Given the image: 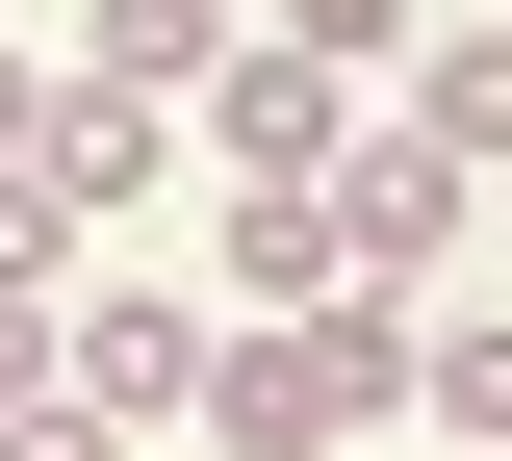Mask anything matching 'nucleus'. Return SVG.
Listing matches in <instances>:
<instances>
[{
    "label": "nucleus",
    "instance_id": "nucleus-12",
    "mask_svg": "<svg viewBox=\"0 0 512 461\" xmlns=\"http://www.w3.org/2000/svg\"><path fill=\"white\" fill-rule=\"evenodd\" d=\"M487 461H512V436H487Z\"/></svg>",
    "mask_w": 512,
    "mask_h": 461
},
{
    "label": "nucleus",
    "instance_id": "nucleus-8",
    "mask_svg": "<svg viewBox=\"0 0 512 461\" xmlns=\"http://www.w3.org/2000/svg\"><path fill=\"white\" fill-rule=\"evenodd\" d=\"M410 129H436L461 180H512V26H436V52H410Z\"/></svg>",
    "mask_w": 512,
    "mask_h": 461
},
{
    "label": "nucleus",
    "instance_id": "nucleus-5",
    "mask_svg": "<svg viewBox=\"0 0 512 461\" xmlns=\"http://www.w3.org/2000/svg\"><path fill=\"white\" fill-rule=\"evenodd\" d=\"M154 180H180V103H128V77L52 52V205H154Z\"/></svg>",
    "mask_w": 512,
    "mask_h": 461
},
{
    "label": "nucleus",
    "instance_id": "nucleus-10",
    "mask_svg": "<svg viewBox=\"0 0 512 461\" xmlns=\"http://www.w3.org/2000/svg\"><path fill=\"white\" fill-rule=\"evenodd\" d=\"M0 205H52V52H0Z\"/></svg>",
    "mask_w": 512,
    "mask_h": 461
},
{
    "label": "nucleus",
    "instance_id": "nucleus-9",
    "mask_svg": "<svg viewBox=\"0 0 512 461\" xmlns=\"http://www.w3.org/2000/svg\"><path fill=\"white\" fill-rule=\"evenodd\" d=\"M256 26H282V52H333V77H359V103H384V77H410V52H436V0H256Z\"/></svg>",
    "mask_w": 512,
    "mask_h": 461
},
{
    "label": "nucleus",
    "instance_id": "nucleus-4",
    "mask_svg": "<svg viewBox=\"0 0 512 461\" xmlns=\"http://www.w3.org/2000/svg\"><path fill=\"white\" fill-rule=\"evenodd\" d=\"M205 308H333V180H231L205 205Z\"/></svg>",
    "mask_w": 512,
    "mask_h": 461
},
{
    "label": "nucleus",
    "instance_id": "nucleus-11",
    "mask_svg": "<svg viewBox=\"0 0 512 461\" xmlns=\"http://www.w3.org/2000/svg\"><path fill=\"white\" fill-rule=\"evenodd\" d=\"M0 461H154V436H103L77 385H26V410H0Z\"/></svg>",
    "mask_w": 512,
    "mask_h": 461
},
{
    "label": "nucleus",
    "instance_id": "nucleus-6",
    "mask_svg": "<svg viewBox=\"0 0 512 461\" xmlns=\"http://www.w3.org/2000/svg\"><path fill=\"white\" fill-rule=\"evenodd\" d=\"M410 436H436V461L512 436V308H410Z\"/></svg>",
    "mask_w": 512,
    "mask_h": 461
},
{
    "label": "nucleus",
    "instance_id": "nucleus-2",
    "mask_svg": "<svg viewBox=\"0 0 512 461\" xmlns=\"http://www.w3.org/2000/svg\"><path fill=\"white\" fill-rule=\"evenodd\" d=\"M205 333H231L205 282H77V308H52V385L103 410V436H180V410H205Z\"/></svg>",
    "mask_w": 512,
    "mask_h": 461
},
{
    "label": "nucleus",
    "instance_id": "nucleus-7",
    "mask_svg": "<svg viewBox=\"0 0 512 461\" xmlns=\"http://www.w3.org/2000/svg\"><path fill=\"white\" fill-rule=\"evenodd\" d=\"M256 0H103L77 26V77H128V103H205V52H231Z\"/></svg>",
    "mask_w": 512,
    "mask_h": 461
},
{
    "label": "nucleus",
    "instance_id": "nucleus-1",
    "mask_svg": "<svg viewBox=\"0 0 512 461\" xmlns=\"http://www.w3.org/2000/svg\"><path fill=\"white\" fill-rule=\"evenodd\" d=\"M512 180H461L436 129H410V103H359V154H333V282H384V308H436V257L461 231H487Z\"/></svg>",
    "mask_w": 512,
    "mask_h": 461
},
{
    "label": "nucleus",
    "instance_id": "nucleus-3",
    "mask_svg": "<svg viewBox=\"0 0 512 461\" xmlns=\"http://www.w3.org/2000/svg\"><path fill=\"white\" fill-rule=\"evenodd\" d=\"M205 154H231V180H333V154H359V77L282 52V26H231V52H205Z\"/></svg>",
    "mask_w": 512,
    "mask_h": 461
}]
</instances>
